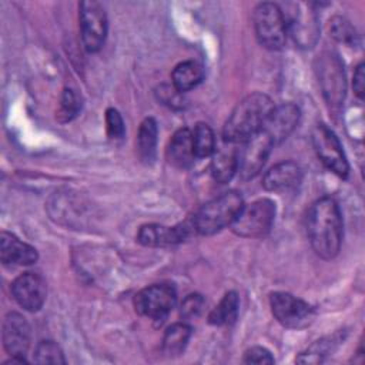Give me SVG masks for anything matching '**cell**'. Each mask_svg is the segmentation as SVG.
<instances>
[{"label":"cell","mask_w":365,"mask_h":365,"mask_svg":"<svg viewBox=\"0 0 365 365\" xmlns=\"http://www.w3.org/2000/svg\"><path fill=\"white\" fill-rule=\"evenodd\" d=\"M240 309V298L237 292H227L221 301L215 305V308L208 315V322L211 325H230L237 319Z\"/></svg>","instance_id":"25"},{"label":"cell","mask_w":365,"mask_h":365,"mask_svg":"<svg viewBox=\"0 0 365 365\" xmlns=\"http://www.w3.org/2000/svg\"><path fill=\"white\" fill-rule=\"evenodd\" d=\"M191 134H192V145H194L195 157L212 155L217 147H215V135L211 127L205 123H198L191 131Z\"/></svg>","instance_id":"26"},{"label":"cell","mask_w":365,"mask_h":365,"mask_svg":"<svg viewBox=\"0 0 365 365\" xmlns=\"http://www.w3.org/2000/svg\"><path fill=\"white\" fill-rule=\"evenodd\" d=\"M157 135H158V125L153 117H147L141 121L137 133L135 147L137 154L141 161L153 163L157 153Z\"/></svg>","instance_id":"22"},{"label":"cell","mask_w":365,"mask_h":365,"mask_svg":"<svg viewBox=\"0 0 365 365\" xmlns=\"http://www.w3.org/2000/svg\"><path fill=\"white\" fill-rule=\"evenodd\" d=\"M202 78H204V68L200 63L194 60H185L178 63L171 73L173 87L178 93H185L197 87L202 81Z\"/></svg>","instance_id":"21"},{"label":"cell","mask_w":365,"mask_h":365,"mask_svg":"<svg viewBox=\"0 0 365 365\" xmlns=\"http://www.w3.org/2000/svg\"><path fill=\"white\" fill-rule=\"evenodd\" d=\"M299 115L301 111L294 103H282L279 106H274L262 130L268 134L274 144H278L294 131L299 121Z\"/></svg>","instance_id":"16"},{"label":"cell","mask_w":365,"mask_h":365,"mask_svg":"<svg viewBox=\"0 0 365 365\" xmlns=\"http://www.w3.org/2000/svg\"><path fill=\"white\" fill-rule=\"evenodd\" d=\"M194 232L191 218L173 227L147 224L138 230L137 241L145 247H168L185 241Z\"/></svg>","instance_id":"13"},{"label":"cell","mask_w":365,"mask_h":365,"mask_svg":"<svg viewBox=\"0 0 365 365\" xmlns=\"http://www.w3.org/2000/svg\"><path fill=\"white\" fill-rule=\"evenodd\" d=\"M36 364H66L61 348L54 341H41L34 351Z\"/></svg>","instance_id":"29"},{"label":"cell","mask_w":365,"mask_h":365,"mask_svg":"<svg viewBox=\"0 0 365 365\" xmlns=\"http://www.w3.org/2000/svg\"><path fill=\"white\" fill-rule=\"evenodd\" d=\"M269 305L275 319L285 328H305L315 317V311L308 302L288 292H272Z\"/></svg>","instance_id":"10"},{"label":"cell","mask_w":365,"mask_h":365,"mask_svg":"<svg viewBox=\"0 0 365 365\" xmlns=\"http://www.w3.org/2000/svg\"><path fill=\"white\" fill-rule=\"evenodd\" d=\"M80 34L84 48L90 53L98 51L107 37V14L101 3L96 0L81 1L78 4Z\"/></svg>","instance_id":"8"},{"label":"cell","mask_w":365,"mask_h":365,"mask_svg":"<svg viewBox=\"0 0 365 365\" xmlns=\"http://www.w3.org/2000/svg\"><path fill=\"white\" fill-rule=\"evenodd\" d=\"M287 26V34L292 37L301 48H311L319 37V21L317 11L304 3L288 4V11H282Z\"/></svg>","instance_id":"7"},{"label":"cell","mask_w":365,"mask_h":365,"mask_svg":"<svg viewBox=\"0 0 365 365\" xmlns=\"http://www.w3.org/2000/svg\"><path fill=\"white\" fill-rule=\"evenodd\" d=\"M319 86L324 94V98L329 108L339 110L344 104L346 81L344 74V66L339 57L332 51H324L317 58L315 66Z\"/></svg>","instance_id":"6"},{"label":"cell","mask_w":365,"mask_h":365,"mask_svg":"<svg viewBox=\"0 0 365 365\" xmlns=\"http://www.w3.org/2000/svg\"><path fill=\"white\" fill-rule=\"evenodd\" d=\"M244 147L238 150V174L242 180H251L259 174L264 167L271 147L274 143L268 137V134L261 130L251 138L242 143Z\"/></svg>","instance_id":"12"},{"label":"cell","mask_w":365,"mask_h":365,"mask_svg":"<svg viewBox=\"0 0 365 365\" xmlns=\"http://www.w3.org/2000/svg\"><path fill=\"white\" fill-rule=\"evenodd\" d=\"M177 302V292L170 284L150 285L134 297L135 311L153 321H164Z\"/></svg>","instance_id":"9"},{"label":"cell","mask_w":365,"mask_h":365,"mask_svg":"<svg viewBox=\"0 0 365 365\" xmlns=\"http://www.w3.org/2000/svg\"><path fill=\"white\" fill-rule=\"evenodd\" d=\"M342 339L344 335L341 332L321 338L315 341L309 348H307V351L301 352L295 361L299 364H319L325 359V356L335 351Z\"/></svg>","instance_id":"23"},{"label":"cell","mask_w":365,"mask_h":365,"mask_svg":"<svg viewBox=\"0 0 365 365\" xmlns=\"http://www.w3.org/2000/svg\"><path fill=\"white\" fill-rule=\"evenodd\" d=\"M210 170L215 181L221 184L231 181L238 171V150L235 148V144L224 141V145L215 148Z\"/></svg>","instance_id":"19"},{"label":"cell","mask_w":365,"mask_h":365,"mask_svg":"<svg viewBox=\"0 0 365 365\" xmlns=\"http://www.w3.org/2000/svg\"><path fill=\"white\" fill-rule=\"evenodd\" d=\"M3 346L10 356H26L30 341L31 328L27 319L19 312H9L3 319Z\"/></svg>","instance_id":"15"},{"label":"cell","mask_w":365,"mask_h":365,"mask_svg":"<svg viewBox=\"0 0 365 365\" xmlns=\"http://www.w3.org/2000/svg\"><path fill=\"white\" fill-rule=\"evenodd\" d=\"M307 234L315 254L332 259L341 248L344 222L338 202L331 197L317 200L307 214Z\"/></svg>","instance_id":"1"},{"label":"cell","mask_w":365,"mask_h":365,"mask_svg":"<svg viewBox=\"0 0 365 365\" xmlns=\"http://www.w3.org/2000/svg\"><path fill=\"white\" fill-rule=\"evenodd\" d=\"M301 180V167L294 161H282L265 173L262 178V187L268 191H287L299 185Z\"/></svg>","instance_id":"17"},{"label":"cell","mask_w":365,"mask_h":365,"mask_svg":"<svg viewBox=\"0 0 365 365\" xmlns=\"http://www.w3.org/2000/svg\"><path fill=\"white\" fill-rule=\"evenodd\" d=\"M0 259L3 264L31 265L38 259L34 247L23 242L14 234L1 231L0 234Z\"/></svg>","instance_id":"18"},{"label":"cell","mask_w":365,"mask_h":365,"mask_svg":"<svg viewBox=\"0 0 365 365\" xmlns=\"http://www.w3.org/2000/svg\"><path fill=\"white\" fill-rule=\"evenodd\" d=\"M195 158L192 134L187 127L177 130L167 147V160L177 168H188L192 165Z\"/></svg>","instance_id":"20"},{"label":"cell","mask_w":365,"mask_h":365,"mask_svg":"<svg viewBox=\"0 0 365 365\" xmlns=\"http://www.w3.org/2000/svg\"><path fill=\"white\" fill-rule=\"evenodd\" d=\"M252 26L259 44L268 50H279L287 40L282 9L275 3H259L252 11Z\"/></svg>","instance_id":"4"},{"label":"cell","mask_w":365,"mask_h":365,"mask_svg":"<svg viewBox=\"0 0 365 365\" xmlns=\"http://www.w3.org/2000/svg\"><path fill=\"white\" fill-rule=\"evenodd\" d=\"M242 207V195L234 190L227 191L205 202L194 217H191L194 231L201 235L215 234L231 225Z\"/></svg>","instance_id":"3"},{"label":"cell","mask_w":365,"mask_h":365,"mask_svg":"<svg viewBox=\"0 0 365 365\" xmlns=\"http://www.w3.org/2000/svg\"><path fill=\"white\" fill-rule=\"evenodd\" d=\"M242 362L244 364H258V365H261V364H274L275 359L267 348L252 346V348L245 351Z\"/></svg>","instance_id":"32"},{"label":"cell","mask_w":365,"mask_h":365,"mask_svg":"<svg viewBox=\"0 0 365 365\" xmlns=\"http://www.w3.org/2000/svg\"><path fill=\"white\" fill-rule=\"evenodd\" d=\"M274 108L272 100L264 93H251L244 97L228 115L222 138L227 143L242 144L264 128V124Z\"/></svg>","instance_id":"2"},{"label":"cell","mask_w":365,"mask_h":365,"mask_svg":"<svg viewBox=\"0 0 365 365\" xmlns=\"http://www.w3.org/2000/svg\"><path fill=\"white\" fill-rule=\"evenodd\" d=\"M274 218V201L261 198L241 208L240 214L231 224V230L234 234L244 238H261L271 231Z\"/></svg>","instance_id":"5"},{"label":"cell","mask_w":365,"mask_h":365,"mask_svg":"<svg viewBox=\"0 0 365 365\" xmlns=\"http://www.w3.org/2000/svg\"><path fill=\"white\" fill-rule=\"evenodd\" d=\"M312 144L321 163L334 174L346 178L349 165L342 145L335 133L325 124H317L312 130Z\"/></svg>","instance_id":"11"},{"label":"cell","mask_w":365,"mask_h":365,"mask_svg":"<svg viewBox=\"0 0 365 365\" xmlns=\"http://www.w3.org/2000/svg\"><path fill=\"white\" fill-rule=\"evenodd\" d=\"M205 305V299L202 295L200 294H190L184 298L182 304H181V309L180 314L184 319H192L197 318Z\"/></svg>","instance_id":"30"},{"label":"cell","mask_w":365,"mask_h":365,"mask_svg":"<svg viewBox=\"0 0 365 365\" xmlns=\"http://www.w3.org/2000/svg\"><path fill=\"white\" fill-rule=\"evenodd\" d=\"M106 128H107V134L111 138H123V135L125 133L123 117L113 107L106 110Z\"/></svg>","instance_id":"31"},{"label":"cell","mask_w":365,"mask_h":365,"mask_svg":"<svg viewBox=\"0 0 365 365\" xmlns=\"http://www.w3.org/2000/svg\"><path fill=\"white\" fill-rule=\"evenodd\" d=\"M46 281L37 272H23L11 284L14 301L26 311H38L46 301Z\"/></svg>","instance_id":"14"},{"label":"cell","mask_w":365,"mask_h":365,"mask_svg":"<svg viewBox=\"0 0 365 365\" xmlns=\"http://www.w3.org/2000/svg\"><path fill=\"white\" fill-rule=\"evenodd\" d=\"M329 33L331 36L346 46L355 47L359 44V34L356 33L355 27L351 24L349 20L341 16H334L329 20Z\"/></svg>","instance_id":"27"},{"label":"cell","mask_w":365,"mask_h":365,"mask_svg":"<svg viewBox=\"0 0 365 365\" xmlns=\"http://www.w3.org/2000/svg\"><path fill=\"white\" fill-rule=\"evenodd\" d=\"M364 83H365V73H364V64L361 63L354 73V81H352L354 91L359 98H364Z\"/></svg>","instance_id":"33"},{"label":"cell","mask_w":365,"mask_h":365,"mask_svg":"<svg viewBox=\"0 0 365 365\" xmlns=\"http://www.w3.org/2000/svg\"><path fill=\"white\" fill-rule=\"evenodd\" d=\"M80 110H81V103H80L78 96L74 93V90L64 88L61 93L56 118L60 123H67V121L73 120L78 114Z\"/></svg>","instance_id":"28"},{"label":"cell","mask_w":365,"mask_h":365,"mask_svg":"<svg viewBox=\"0 0 365 365\" xmlns=\"http://www.w3.org/2000/svg\"><path fill=\"white\" fill-rule=\"evenodd\" d=\"M191 336V327L184 322H177L165 329L163 338V352L167 356H177L184 352Z\"/></svg>","instance_id":"24"}]
</instances>
